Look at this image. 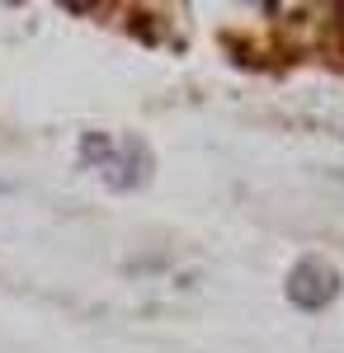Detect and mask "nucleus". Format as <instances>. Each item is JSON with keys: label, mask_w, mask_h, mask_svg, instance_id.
<instances>
[{"label": "nucleus", "mask_w": 344, "mask_h": 353, "mask_svg": "<svg viewBox=\"0 0 344 353\" xmlns=\"http://www.w3.org/2000/svg\"><path fill=\"white\" fill-rule=\"evenodd\" d=\"M340 297V273L335 264H325V259H297L288 273V301L292 306H302V311H325L330 301Z\"/></svg>", "instance_id": "obj_1"}, {"label": "nucleus", "mask_w": 344, "mask_h": 353, "mask_svg": "<svg viewBox=\"0 0 344 353\" xmlns=\"http://www.w3.org/2000/svg\"><path fill=\"white\" fill-rule=\"evenodd\" d=\"M113 151H118V146H113V137H104V132H85V141H80V156L90 165H108Z\"/></svg>", "instance_id": "obj_3"}, {"label": "nucleus", "mask_w": 344, "mask_h": 353, "mask_svg": "<svg viewBox=\"0 0 344 353\" xmlns=\"http://www.w3.org/2000/svg\"><path fill=\"white\" fill-rule=\"evenodd\" d=\"M146 174H151V156H146L142 141H128V146L113 151V161L104 165V184L108 189H137Z\"/></svg>", "instance_id": "obj_2"}]
</instances>
